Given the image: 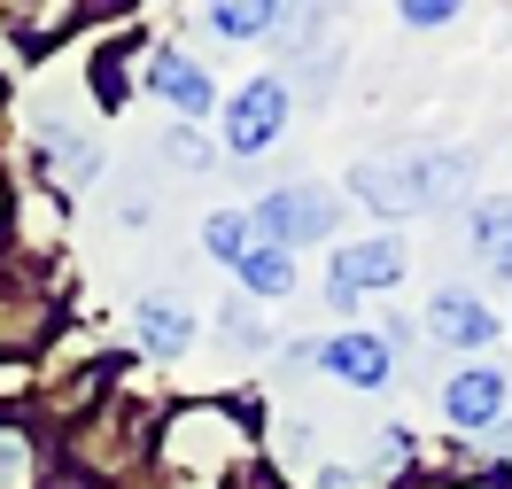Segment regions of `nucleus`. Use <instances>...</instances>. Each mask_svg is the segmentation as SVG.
<instances>
[{"label": "nucleus", "instance_id": "6ab92c4d", "mask_svg": "<svg viewBox=\"0 0 512 489\" xmlns=\"http://www.w3.org/2000/svg\"><path fill=\"white\" fill-rule=\"evenodd\" d=\"M505 443H512V427H505Z\"/></svg>", "mask_w": 512, "mask_h": 489}, {"label": "nucleus", "instance_id": "6e6552de", "mask_svg": "<svg viewBox=\"0 0 512 489\" xmlns=\"http://www.w3.org/2000/svg\"><path fill=\"white\" fill-rule=\"evenodd\" d=\"M148 86H156L163 101H179L187 117H202V109H218V86H210V70H194L179 47H163L156 63H148Z\"/></svg>", "mask_w": 512, "mask_h": 489}, {"label": "nucleus", "instance_id": "f03ea898", "mask_svg": "<svg viewBox=\"0 0 512 489\" xmlns=\"http://www.w3.org/2000/svg\"><path fill=\"white\" fill-rule=\"evenodd\" d=\"M249 226L264 233V241H280V249H303V241H326V233L342 226V202L326 195V187H280V195H264L249 210Z\"/></svg>", "mask_w": 512, "mask_h": 489}, {"label": "nucleus", "instance_id": "f3484780", "mask_svg": "<svg viewBox=\"0 0 512 489\" xmlns=\"http://www.w3.org/2000/svg\"><path fill=\"white\" fill-rule=\"evenodd\" d=\"M458 8H466V0H396V16H404V24H419V32H435V24H450Z\"/></svg>", "mask_w": 512, "mask_h": 489}, {"label": "nucleus", "instance_id": "0eeeda50", "mask_svg": "<svg viewBox=\"0 0 512 489\" xmlns=\"http://www.w3.org/2000/svg\"><path fill=\"white\" fill-rule=\"evenodd\" d=\"M427 334L450 342V350H481V342L497 334V319H489L466 288H443V295H427Z\"/></svg>", "mask_w": 512, "mask_h": 489}, {"label": "nucleus", "instance_id": "f257e3e1", "mask_svg": "<svg viewBox=\"0 0 512 489\" xmlns=\"http://www.w3.org/2000/svg\"><path fill=\"white\" fill-rule=\"evenodd\" d=\"M466 171H474V148H396V156H365L357 163V195L388 210V218H404V210H435L466 187Z\"/></svg>", "mask_w": 512, "mask_h": 489}, {"label": "nucleus", "instance_id": "4468645a", "mask_svg": "<svg viewBox=\"0 0 512 489\" xmlns=\"http://www.w3.org/2000/svg\"><path fill=\"white\" fill-rule=\"evenodd\" d=\"M202 249H210V257H225V264H241V257L256 249V226L241 218V210H218V218L202 226Z\"/></svg>", "mask_w": 512, "mask_h": 489}, {"label": "nucleus", "instance_id": "9b49d317", "mask_svg": "<svg viewBox=\"0 0 512 489\" xmlns=\"http://www.w3.org/2000/svg\"><path fill=\"white\" fill-rule=\"evenodd\" d=\"M466 241H474V257L489 264V272H512V202H481L474 226H466Z\"/></svg>", "mask_w": 512, "mask_h": 489}, {"label": "nucleus", "instance_id": "423d86ee", "mask_svg": "<svg viewBox=\"0 0 512 489\" xmlns=\"http://www.w3.org/2000/svg\"><path fill=\"white\" fill-rule=\"evenodd\" d=\"M443 420L450 427H497L505 420V373L497 365H474L443 389Z\"/></svg>", "mask_w": 512, "mask_h": 489}, {"label": "nucleus", "instance_id": "7ed1b4c3", "mask_svg": "<svg viewBox=\"0 0 512 489\" xmlns=\"http://www.w3.org/2000/svg\"><path fill=\"white\" fill-rule=\"evenodd\" d=\"M288 132V78H249L233 109H225V148L233 156H264Z\"/></svg>", "mask_w": 512, "mask_h": 489}, {"label": "nucleus", "instance_id": "a211bd4d", "mask_svg": "<svg viewBox=\"0 0 512 489\" xmlns=\"http://www.w3.org/2000/svg\"><path fill=\"white\" fill-rule=\"evenodd\" d=\"M311 489H357V474H350V466H319V474H311Z\"/></svg>", "mask_w": 512, "mask_h": 489}, {"label": "nucleus", "instance_id": "2eb2a0df", "mask_svg": "<svg viewBox=\"0 0 512 489\" xmlns=\"http://www.w3.org/2000/svg\"><path fill=\"white\" fill-rule=\"evenodd\" d=\"M0 489H32V435L0 427Z\"/></svg>", "mask_w": 512, "mask_h": 489}, {"label": "nucleus", "instance_id": "f8f14e48", "mask_svg": "<svg viewBox=\"0 0 512 489\" xmlns=\"http://www.w3.org/2000/svg\"><path fill=\"white\" fill-rule=\"evenodd\" d=\"M233 272H241V288H249V295H264V303L295 288V257L280 249V241H256V249H249L241 264H233Z\"/></svg>", "mask_w": 512, "mask_h": 489}, {"label": "nucleus", "instance_id": "20e7f679", "mask_svg": "<svg viewBox=\"0 0 512 489\" xmlns=\"http://www.w3.org/2000/svg\"><path fill=\"white\" fill-rule=\"evenodd\" d=\"M404 272V241H357V249H334V264H326V303L334 311H350L357 288H388Z\"/></svg>", "mask_w": 512, "mask_h": 489}, {"label": "nucleus", "instance_id": "9d476101", "mask_svg": "<svg viewBox=\"0 0 512 489\" xmlns=\"http://www.w3.org/2000/svg\"><path fill=\"white\" fill-rule=\"evenodd\" d=\"M39 140H47V171H55V187H86L101 171V148L94 140H78V132H63L55 117H39Z\"/></svg>", "mask_w": 512, "mask_h": 489}, {"label": "nucleus", "instance_id": "ddd939ff", "mask_svg": "<svg viewBox=\"0 0 512 489\" xmlns=\"http://www.w3.org/2000/svg\"><path fill=\"white\" fill-rule=\"evenodd\" d=\"M202 16H210L218 39H264L272 24H280V0H210Z\"/></svg>", "mask_w": 512, "mask_h": 489}, {"label": "nucleus", "instance_id": "dca6fc26", "mask_svg": "<svg viewBox=\"0 0 512 489\" xmlns=\"http://www.w3.org/2000/svg\"><path fill=\"white\" fill-rule=\"evenodd\" d=\"M163 156L187 163V171H210V140H202L194 125H179V132H163Z\"/></svg>", "mask_w": 512, "mask_h": 489}, {"label": "nucleus", "instance_id": "39448f33", "mask_svg": "<svg viewBox=\"0 0 512 489\" xmlns=\"http://www.w3.org/2000/svg\"><path fill=\"white\" fill-rule=\"evenodd\" d=\"M319 365L334 373V381H350V389H388V373H396V358H388L381 334H334L319 350Z\"/></svg>", "mask_w": 512, "mask_h": 489}, {"label": "nucleus", "instance_id": "1a4fd4ad", "mask_svg": "<svg viewBox=\"0 0 512 489\" xmlns=\"http://www.w3.org/2000/svg\"><path fill=\"white\" fill-rule=\"evenodd\" d=\"M132 334H140V350H148V358H179V350H187V334H194V319L171 303V295H140V303H132Z\"/></svg>", "mask_w": 512, "mask_h": 489}]
</instances>
